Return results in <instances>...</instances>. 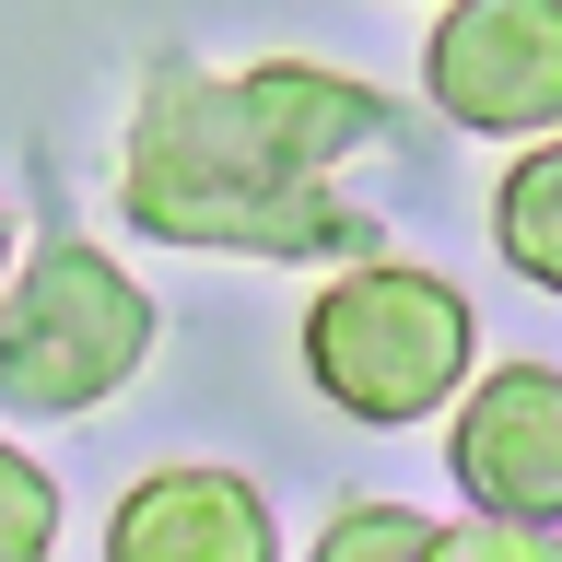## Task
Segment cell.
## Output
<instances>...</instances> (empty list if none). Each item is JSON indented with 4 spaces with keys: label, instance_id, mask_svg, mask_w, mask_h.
Segmentation results:
<instances>
[{
    "label": "cell",
    "instance_id": "8",
    "mask_svg": "<svg viewBox=\"0 0 562 562\" xmlns=\"http://www.w3.org/2000/svg\"><path fill=\"white\" fill-rule=\"evenodd\" d=\"M422 539H434L422 504H340V516L316 527L305 562H422Z\"/></svg>",
    "mask_w": 562,
    "mask_h": 562
},
{
    "label": "cell",
    "instance_id": "6",
    "mask_svg": "<svg viewBox=\"0 0 562 562\" xmlns=\"http://www.w3.org/2000/svg\"><path fill=\"white\" fill-rule=\"evenodd\" d=\"M105 562H281L270 492L211 469V457H176V469H140L105 516Z\"/></svg>",
    "mask_w": 562,
    "mask_h": 562
},
{
    "label": "cell",
    "instance_id": "1",
    "mask_svg": "<svg viewBox=\"0 0 562 562\" xmlns=\"http://www.w3.org/2000/svg\"><path fill=\"white\" fill-rule=\"evenodd\" d=\"M351 153H398V105L328 59L200 70L165 59L117 140V211L153 246H223V258H328L363 246L340 200Z\"/></svg>",
    "mask_w": 562,
    "mask_h": 562
},
{
    "label": "cell",
    "instance_id": "11",
    "mask_svg": "<svg viewBox=\"0 0 562 562\" xmlns=\"http://www.w3.org/2000/svg\"><path fill=\"white\" fill-rule=\"evenodd\" d=\"M0 270H12V211H0Z\"/></svg>",
    "mask_w": 562,
    "mask_h": 562
},
{
    "label": "cell",
    "instance_id": "7",
    "mask_svg": "<svg viewBox=\"0 0 562 562\" xmlns=\"http://www.w3.org/2000/svg\"><path fill=\"white\" fill-rule=\"evenodd\" d=\"M492 235H504V270H527L539 293H562V140H527L516 153Z\"/></svg>",
    "mask_w": 562,
    "mask_h": 562
},
{
    "label": "cell",
    "instance_id": "4",
    "mask_svg": "<svg viewBox=\"0 0 562 562\" xmlns=\"http://www.w3.org/2000/svg\"><path fill=\"white\" fill-rule=\"evenodd\" d=\"M422 82L481 140H551L562 130V0H446Z\"/></svg>",
    "mask_w": 562,
    "mask_h": 562
},
{
    "label": "cell",
    "instance_id": "2",
    "mask_svg": "<svg viewBox=\"0 0 562 562\" xmlns=\"http://www.w3.org/2000/svg\"><path fill=\"white\" fill-rule=\"evenodd\" d=\"M305 375L328 411L351 422H422L446 411L457 386L481 375V316L446 270H411V258H351V270L316 281L305 305Z\"/></svg>",
    "mask_w": 562,
    "mask_h": 562
},
{
    "label": "cell",
    "instance_id": "9",
    "mask_svg": "<svg viewBox=\"0 0 562 562\" xmlns=\"http://www.w3.org/2000/svg\"><path fill=\"white\" fill-rule=\"evenodd\" d=\"M59 551V481L24 446H0V562H47Z\"/></svg>",
    "mask_w": 562,
    "mask_h": 562
},
{
    "label": "cell",
    "instance_id": "10",
    "mask_svg": "<svg viewBox=\"0 0 562 562\" xmlns=\"http://www.w3.org/2000/svg\"><path fill=\"white\" fill-rule=\"evenodd\" d=\"M422 562H562V527H527V516H457L422 539Z\"/></svg>",
    "mask_w": 562,
    "mask_h": 562
},
{
    "label": "cell",
    "instance_id": "3",
    "mask_svg": "<svg viewBox=\"0 0 562 562\" xmlns=\"http://www.w3.org/2000/svg\"><path fill=\"white\" fill-rule=\"evenodd\" d=\"M153 351V293L105 246L59 235L0 270V411L12 422H70L117 398Z\"/></svg>",
    "mask_w": 562,
    "mask_h": 562
},
{
    "label": "cell",
    "instance_id": "5",
    "mask_svg": "<svg viewBox=\"0 0 562 562\" xmlns=\"http://www.w3.org/2000/svg\"><path fill=\"white\" fill-rule=\"evenodd\" d=\"M446 469L469 492V516H527L562 527V363H492L457 398Z\"/></svg>",
    "mask_w": 562,
    "mask_h": 562
}]
</instances>
